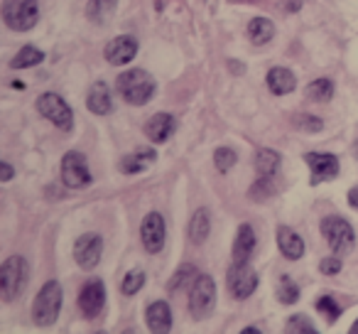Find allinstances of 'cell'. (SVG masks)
Listing matches in <instances>:
<instances>
[{
	"label": "cell",
	"mask_w": 358,
	"mask_h": 334,
	"mask_svg": "<svg viewBox=\"0 0 358 334\" xmlns=\"http://www.w3.org/2000/svg\"><path fill=\"white\" fill-rule=\"evenodd\" d=\"M103 256V239L99 234H84L74 246V258L84 270H91L99 265Z\"/></svg>",
	"instance_id": "cell-12"
},
{
	"label": "cell",
	"mask_w": 358,
	"mask_h": 334,
	"mask_svg": "<svg viewBox=\"0 0 358 334\" xmlns=\"http://www.w3.org/2000/svg\"><path fill=\"white\" fill-rule=\"evenodd\" d=\"M322 234L336 256L348 253L353 249V244H356V234H353L351 224L343 216H327L322 221Z\"/></svg>",
	"instance_id": "cell-6"
},
{
	"label": "cell",
	"mask_w": 358,
	"mask_h": 334,
	"mask_svg": "<svg viewBox=\"0 0 358 334\" xmlns=\"http://www.w3.org/2000/svg\"><path fill=\"white\" fill-rule=\"evenodd\" d=\"M334 96V81L331 79H314L307 86V99L317 101V104H327Z\"/></svg>",
	"instance_id": "cell-26"
},
{
	"label": "cell",
	"mask_w": 358,
	"mask_h": 334,
	"mask_svg": "<svg viewBox=\"0 0 358 334\" xmlns=\"http://www.w3.org/2000/svg\"><path fill=\"white\" fill-rule=\"evenodd\" d=\"M145 322H148L150 332H169L172 329V312H169V305L157 300L145 309Z\"/></svg>",
	"instance_id": "cell-17"
},
{
	"label": "cell",
	"mask_w": 358,
	"mask_h": 334,
	"mask_svg": "<svg viewBox=\"0 0 358 334\" xmlns=\"http://www.w3.org/2000/svg\"><path fill=\"white\" fill-rule=\"evenodd\" d=\"M226 283L236 300H248L258 288V275L248 263H234L226 275Z\"/></svg>",
	"instance_id": "cell-9"
},
{
	"label": "cell",
	"mask_w": 358,
	"mask_h": 334,
	"mask_svg": "<svg viewBox=\"0 0 358 334\" xmlns=\"http://www.w3.org/2000/svg\"><path fill=\"white\" fill-rule=\"evenodd\" d=\"M62 182L69 190H84V187L91 185V172H89V165H86L84 153L69 150L62 158Z\"/></svg>",
	"instance_id": "cell-7"
},
{
	"label": "cell",
	"mask_w": 358,
	"mask_h": 334,
	"mask_svg": "<svg viewBox=\"0 0 358 334\" xmlns=\"http://www.w3.org/2000/svg\"><path fill=\"white\" fill-rule=\"evenodd\" d=\"M236 160H238V155H236V150H231V148H219L214 153V162L221 172H229L236 165Z\"/></svg>",
	"instance_id": "cell-34"
},
{
	"label": "cell",
	"mask_w": 358,
	"mask_h": 334,
	"mask_svg": "<svg viewBox=\"0 0 358 334\" xmlns=\"http://www.w3.org/2000/svg\"><path fill=\"white\" fill-rule=\"evenodd\" d=\"M278 300L282 305H292L299 300V285L294 283L289 275H282L280 278V285H278Z\"/></svg>",
	"instance_id": "cell-27"
},
{
	"label": "cell",
	"mask_w": 358,
	"mask_h": 334,
	"mask_svg": "<svg viewBox=\"0 0 358 334\" xmlns=\"http://www.w3.org/2000/svg\"><path fill=\"white\" fill-rule=\"evenodd\" d=\"M265 81H268L270 91H273L275 96L289 94V91H294V86H297V76L289 69H285V67H273V69L268 71V76H265Z\"/></svg>",
	"instance_id": "cell-19"
},
{
	"label": "cell",
	"mask_w": 358,
	"mask_h": 334,
	"mask_svg": "<svg viewBox=\"0 0 358 334\" xmlns=\"http://www.w3.org/2000/svg\"><path fill=\"white\" fill-rule=\"evenodd\" d=\"M348 204H351L353 209L358 211V187H353V190H348Z\"/></svg>",
	"instance_id": "cell-38"
},
{
	"label": "cell",
	"mask_w": 358,
	"mask_h": 334,
	"mask_svg": "<svg viewBox=\"0 0 358 334\" xmlns=\"http://www.w3.org/2000/svg\"><path fill=\"white\" fill-rule=\"evenodd\" d=\"M211 231V221H209V211L206 209H199L194 216H192V224H189V241L192 244H204L206 236Z\"/></svg>",
	"instance_id": "cell-24"
},
{
	"label": "cell",
	"mask_w": 358,
	"mask_h": 334,
	"mask_svg": "<svg viewBox=\"0 0 358 334\" xmlns=\"http://www.w3.org/2000/svg\"><path fill=\"white\" fill-rule=\"evenodd\" d=\"M287 332L294 334H317V327L307 319V314H294V317L287 319Z\"/></svg>",
	"instance_id": "cell-31"
},
{
	"label": "cell",
	"mask_w": 358,
	"mask_h": 334,
	"mask_svg": "<svg viewBox=\"0 0 358 334\" xmlns=\"http://www.w3.org/2000/svg\"><path fill=\"white\" fill-rule=\"evenodd\" d=\"M216 307V283L211 275H196L189 288V312L194 319H206Z\"/></svg>",
	"instance_id": "cell-5"
},
{
	"label": "cell",
	"mask_w": 358,
	"mask_h": 334,
	"mask_svg": "<svg viewBox=\"0 0 358 334\" xmlns=\"http://www.w3.org/2000/svg\"><path fill=\"white\" fill-rule=\"evenodd\" d=\"M115 86H118V94L123 96L130 106H145L155 96V91H157L155 79L145 69L123 71V74L118 76V81H115Z\"/></svg>",
	"instance_id": "cell-1"
},
{
	"label": "cell",
	"mask_w": 358,
	"mask_h": 334,
	"mask_svg": "<svg viewBox=\"0 0 358 334\" xmlns=\"http://www.w3.org/2000/svg\"><path fill=\"white\" fill-rule=\"evenodd\" d=\"M37 111L50 123H55L59 130H64V133H69L71 125H74V113H71V109L66 106V101L59 94H52V91L50 94H42L37 99Z\"/></svg>",
	"instance_id": "cell-8"
},
{
	"label": "cell",
	"mask_w": 358,
	"mask_h": 334,
	"mask_svg": "<svg viewBox=\"0 0 358 334\" xmlns=\"http://www.w3.org/2000/svg\"><path fill=\"white\" fill-rule=\"evenodd\" d=\"M13 89L22 91V89H25V84H22V81H13Z\"/></svg>",
	"instance_id": "cell-39"
},
{
	"label": "cell",
	"mask_w": 358,
	"mask_h": 334,
	"mask_svg": "<svg viewBox=\"0 0 358 334\" xmlns=\"http://www.w3.org/2000/svg\"><path fill=\"white\" fill-rule=\"evenodd\" d=\"M62 309V285L57 280H47L42 290L37 293L35 305H32V319L37 327H50L57 322Z\"/></svg>",
	"instance_id": "cell-2"
},
{
	"label": "cell",
	"mask_w": 358,
	"mask_h": 334,
	"mask_svg": "<svg viewBox=\"0 0 358 334\" xmlns=\"http://www.w3.org/2000/svg\"><path fill=\"white\" fill-rule=\"evenodd\" d=\"M294 123H297V128L302 130H322V118H312V116H297L294 118Z\"/></svg>",
	"instance_id": "cell-35"
},
{
	"label": "cell",
	"mask_w": 358,
	"mask_h": 334,
	"mask_svg": "<svg viewBox=\"0 0 358 334\" xmlns=\"http://www.w3.org/2000/svg\"><path fill=\"white\" fill-rule=\"evenodd\" d=\"M348 332H351V334H358V319H356V322L351 324V329H348Z\"/></svg>",
	"instance_id": "cell-40"
},
{
	"label": "cell",
	"mask_w": 358,
	"mask_h": 334,
	"mask_svg": "<svg viewBox=\"0 0 358 334\" xmlns=\"http://www.w3.org/2000/svg\"><path fill=\"white\" fill-rule=\"evenodd\" d=\"M135 55H138V40L130 35H120L106 45V60L115 67L130 64L135 60Z\"/></svg>",
	"instance_id": "cell-14"
},
{
	"label": "cell",
	"mask_w": 358,
	"mask_h": 334,
	"mask_svg": "<svg viewBox=\"0 0 358 334\" xmlns=\"http://www.w3.org/2000/svg\"><path fill=\"white\" fill-rule=\"evenodd\" d=\"M253 251H255V231L250 229V224H241L234 241V260L236 263H248Z\"/></svg>",
	"instance_id": "cell-18"
},
{
	"label": "cell",
	"mask_w": 358,
	"mask_h": 334,
	"mask_svg": "<svg viewBox=\"0 0 358 334\" xmlns=\"http://www.w3.org/2000/svg\"><path fill=\"white\" fill-rule=\"evenodd\" d=\"M278 246H280V253L287 260H299L304 256L302 236L294 229H289V226H280L278 229Z\"/></svg>",
	"instance_id": "cell-16"
},
{
	"label": "cell",
	"mask_w": 358,
	"mask_h": 334,
	"mask_svg": "<svg viewBox=\"0 0 358 334\" xmlns=\"http://www.w3.org/2000/svg\"><path fill=\"white\" fill-rule=\"evenodd\" d=\"M3 20L15 32L32 30L40 20L37 0H3Z\"/></svg>",
	"instance_id": "cell-4"
},
{
	"label": "cell",
	"mask_w": 358,
	"mask_h": 334,
	"mask_svg": "<svg viewBox=\"0 0 358 334\" xmlns=\"http://www.w3.org/2000/svg\"><path fill=\"white\" fill-rule=\"evenodd\" d=\"M317 312L322 314L329 324H334L338 317H341V305H338L334 298H329V295H322V298L317 300Z\"/></svg>",
	"instance_id": "cell-28"
},
{
	"label": "cell",
	"mask_w": 358,
	"mask_h": 334,
	"mask_svg": "<svg viewBox=\"0 0 358 334\" xmlns=\"http://www.w3.org/2000/svg\"><path fill=\"white\" fill-rule=\"evenodd\" d=\"M118 0H91L89 3V18L91 20H103L110 11L115 8Z\"/></svg>",
	"instance_id": "cell-33"
},
{
	"label": "cell",
	"mask_w": 358,
	"mask_h": 334,
	"mask_svg": "<svg viewBox=\"0 0 358 334\" xmlns=\"http://www.w3.org/2000/svg\"><path fill=\"white\" fill-rule=\"evenodd\" d=\"M353 153H356V158H358V140H356V145H353Z\"/></svg>",
	"instance_id": "cell-42"
},
{
	"label": "cell",
	"mask_w": 358,
	"mask_h": 334,
	"mask_svg": "<svg viewBox=\"0 0 358 334\" xmlns=\"http://www.w3.org/2000/svg\"><path fill=\"white\" fill-rule=\"evenodd\" d=\"M248 37L255 45H268L275 37V25L268 18H253V20L248 22Z\"/></svg>",
	"instance_id": "cell-23"
},
{
	"label": "cell",
	"mask_w": 358,
	"mask_h": 334,
	"mask_svg": "<svg viewBox=\"0 0 358 334\" xmlns=\"http://www.w3.org/2000/svg\"><path fill=\"white\" fill-rule=\"evenodd\" d=\"M243 332H245V334H253V332H260V329H258V327H245Z\"/></svg>",
	"instance_id": "cell-41"
},
{
	"label": "cell",
	"mask_w": 358,
	"mask_h": 334,
	"mask_svg": "<svg viewBox=\"0 0 358 334\" xmlns=\"http://www.w3.org/2000/svg\"><path fill=\"white\" fill-rule=\"evenodd\" d=\"M275 192V185H273V177H260L258 182H253L250 187L248 197L250 200H268L270 195Z\"/></svg>",
	"instance_id": "cell-32"
},
{
	"label": "cell",
	"mask_w": 358,
	"mask_h": 334,
	"mask_svg": "<svg viewBox=\"0 0 358 334\" xmlns=\"http://www.w3.org/2000/svg\"><path fill=\"white\" fill-rule=\"evenodd\" d=\"M10 180H13L10 162H0V182H10Z\"/></svg>",
	"instance_id": "cell-37"
},
{
	"label": "cell",
	"mask_w": 358,
	"mask_h": 334,
	"mask_svg": "<svg viewBox=\"0 0 358 334\" xmlns=\"http://www.w3.org/2000/svg\"><path fill=\"white\" fill-rule=\"evenodd\" d=\"M157 160V150L152 148H143L138 150V153L128 155V158H123V162H120V170L125 172V175H135V172H143L148 170L150 165Z\"/></svg>",
	"instance_id": "cell-21"
},
{
	"label": "cell",
	"mask_w": 358,
	"mask_h": 334,
	"mask_svg": "<svg viewBox=\"0 0 358 334\" xmlns=\"http://www.w3.org/2000/svg\"><path fill=\"white\" fill-rule=\"evenodd\" d=\"M280 162H282L280 153L270 148H258V153H255V170L260 177H273L280 170Z\"/></svg>",
	"instance_id": "cell-22"
},
{
	"label": "cell",
	"mask_w": 358,
	"mask_h": 334,
	"mask_svg": "<svg viewBox=\"0 0 358 334\" xmlns=\"http://www.w3.org/2000/svg\"><path fill=\"white\" fill-rule=\"evenodd\" d=\"M42 60H45V55H42V52L37 50L35 45H25L15 57H13L10 67H13V69H30V67L40 64Z\"/></svg>",
	"instance_id": "cell-25"
},
{
	"label": "cell",
	"mask_w": 358,
	"mask_h": 334,
	"mask_svg": "<svg viewBox=\"0 0 358 334\" xmlns=\"http://www.w3.org/2000/svg\"><path fill=\"white\" fill-rule=\"evenodd\" d=\"M86 106H89V111H91V113H96V116L110 113V109H113V101H110V91H108V86H106L103 81H99V84L91 86L89 96H86Z\"/></svg>",
	"instance_id": "cell-20"
},
{
	"label": "cell",
	"mask_w": 358,
	"mask_h": 334,
	"mask_svg": "<svg viewBox=\"0 0 358 334\" xmlns=\"http://www.w3.org/2000/svg\"><path fill=\"white\" fill-rule=\"evenodd\" d=\"M143 283H145V270H140V268H133L128 275L123 278V283H120V293L123 295H135L140 288H143Z\"/></svg>",
	"instance_id": "cell-30"
},
{
	"label": "cell",
	"mask_w": 358,
	"mask_h": 334,
	"mask_svg": "<svg viewBox=\"0 0 358 334\" xmlns=\"http://www.w3.org/2000/svg\"><path fill=\"white\" fill-rule=\"evenodd\" d=\"M106 305V288L101 280H89L79 293V309L86 319H94L103 312Z\"/></svg>",
	"instance_id": "cell-13"
},
{
	"label": "cell",
	"mask_w": 358,
	"mask_h": 334,
	"mask_svg": "<svg viewBox=\"0 0 358 334\" xmlns=\"http://www.w3.org/2000/svg\"><path fill=\"white\" fill-rule=\"evenodd\" d=\"M27 260L22 256H10L0 268V295L6 302H13L17 295H22L27 285Z\"/></svg>",
	"instance_id": "cell-3"
},
{
	"label": "cell",
	"mask_w": 358,
	"mask_h": 334,
	"mask_svg": "<svg viewBox=\"0 0 358 334\" xmlns=\"http://www.w3.org/2000/svg\"><path fill=\"white\" fill-rule=\"evenodd\" d=\"M304 162L312 170V177H309L312 185H322V182H329L338 175V158L331 153H307Z\"/></svg>",
	"instance_id": "cell-11"
},
{
	"label": "cell",
	"mask_w": 358,
	"mask_h": 334,
	"mask_svg": "<svg viewBox=\"0 0 358 334\" xmlns=\"http://www.w3.org/2000/svg\"><path fill=\"white\" fill-rule=\"evenodd\" d=\"M196 270H194V265H189V263H185L182 268L177 270V273L172 275V280H169V293H177L179 288H185L187 283H194V278H196Z\"/></svg>",
	"instance_id": "cell-29"
},
{
	"label": "cell",
	"mask_w": 358,
	"mask_h": 334,
	"mask_svg": "<svg viewBox=\"0 0 358 334\" xmlns=\"http://www.w3.org/2000/svg\"><path fill=\"white\" fill-rule=\"evenodd\" d=\"M174 130H177V120H174V116H169V113H155L152 118L145 123V135H148L155 145L167 143V140L172 138Z\"/></svg>",
	"instance_id": "cell-15"
},
{
	"label": "cell",
	"mask_w": 358,
	"mask_h": 334,
	"mask_svg": "<svg viewBox=\"0 0 358 334\" xmlns=\"http://www.w3.org/2000/svg\"><path fill=\"white\" fill-rule=\"evenodd\" d=\"M140 241H143L145 251L148 253H159L164 249V241H167V226H164L162 214L157 211H150L148 216L140 224Z\"/></svg>",
	"instance_id": "cell-10"
},
{
	"label": "cell",
	"mask_w": 358,
	"mask_h": 334,
	"mask_svg": "<svg viewBox=\"0 0 358 334\" xmlns=\"http://www.w3.org/2000/svg\"><path fill=\"white\" fill-rule=\"evenodd\" d=\"M319 270H322L324 275H336L338 270H341V260H338L336 256H329V258H324L322 263H319Z\"/></svg>",
	"instance_id": "cell-36"
}]
</instances>
